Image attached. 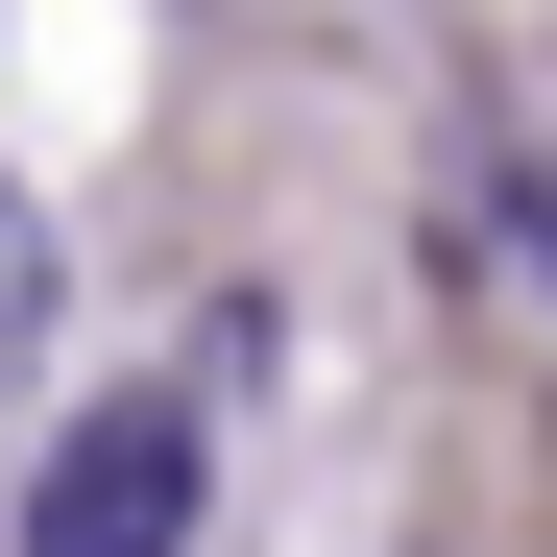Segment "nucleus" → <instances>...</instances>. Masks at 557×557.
I'll return each instance as SVG.
<instances>
[{
	"label": "nucleus",
	"instance_id": "1",
	"mask_svg": "<svg viewBox=\"0 0 557 557\" xmlns=\"http://www.w3.org/2000/svg\"><path fill=\"white\" fill-rule=\"evenodd\" d=\"M25 557H195V388H98L25 460Z\"/></svg>",
	"mask_w": 557,
	"mask_h": 557
},
{
	"label": "nucleus",
	"instance_id": "3",
	"mask_svg": "<svg viewBox=\"0 0 557 557\" xmlns=\"http://www.w3.org/2000/svg\"><path fill=\"white\" fill-rule=\"evenodd\" d=\"M509 243H533V267H557V195H509Z\"/></svg>",
	"mask_w": 557,
	"mask_h": 557
},
{
	"label": "nucleus",
	"instance_id": "2",
	"mask_svg": "<svg viewBox=\"0 0 557 557\" xmlns=\"http://www.w3.org/2000/svg\"><path fill=\"white\" fill-rule=\"evenodd\" d=\"M25 339H49V219L0 195V363H25Z\"/></svg>",
	"mask_w": 557,
	"mask_h": 557
}]
</instances>
